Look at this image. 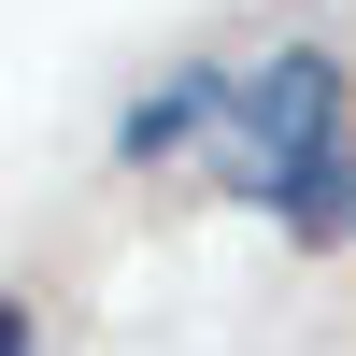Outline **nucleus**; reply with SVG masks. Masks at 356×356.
Wrapping results in <instances>:
<instances>
[{
	"label": "nucleus",
	"instance_id": "obj_1",
	"mask_svg": "<svg viewBox=\"0 0 356 356\" xmlns=\"http://www.w3.org/2000/svg\"><path fill=\"white\" fill-rule=\"evenodd\" d=\"M228 186L271 200L300 243L342 228V72H328L314 43H285L271 72L228 86Z\"/></svg>",
	"mask_w": 356,
	"mask_h": 356
},
{
	"label": "nucleus",
	"instance_id": "obj_2",
	"mask_svg": "<svg viewBox=\"0 0 356 356\" xmlns=\"http://www.w3.org/2000/svg\"><path fill=\"white\" fill-rule=\"evenodd\" d=\"M200 114H228V86H214V72H171V86H143V100H129V129H114V157H171Z\"/></svg>",
	"mask_w": 356,
	"mask_h": 356
},
{
	"label": "nucleus",
	"instance_id": "obj_3",
	"mask_svg": "<svg viewBox=\"0 0 356 356\" xmlns=\"http://www.w3.org/2000/svg\"><path fill=\"white\" fill-rule=\"evenodd\" d=\"M0 356H43V328H29V300H15V314H0Z\"/></svg>",
	"mask_w": 356,
	"mask_h": 356
}]
</instances>
